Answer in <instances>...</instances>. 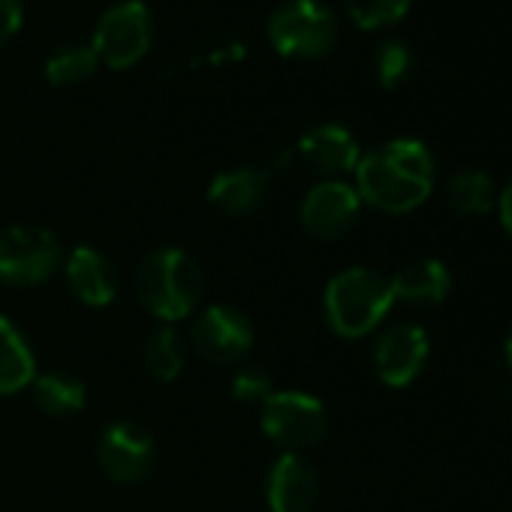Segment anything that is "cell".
I'll return each mask as SVG.
<instances>
[{
  "label": "cell",
  "mask_w": 512,
  "mask_h": 512,
  "mask_svg": "<svg viewBox=\"0 0 512 512\" xmlns=\"http://www.w3.org/2000/svg\"><path fill=\"white\" fill-rule=\"evenodd\" d=\"M269 40L284 58H323L338 43V19L320 0H287L269 19Z\"/></svg>",
  "instance_id": "obj_4"
},
{
  "label": "cell",
  "mask_w": 512,
  "mask_h": 512,
  "mask_svg": "<svg viewBox=\"0 0 512 512\" xmlns=\"http://www.w3.org/2000/svg\"><path fill=\"white\" fill-rule=\"evenodd\" d=\"M202 290L205 281L196 260L178 247L154 250L136 269V296L163 323L190 317L202 299Z\"/></svg>",
  "instance_id": "obj_2"
},
{
  "label": "cell",
  "mask_w": 512,
  "mask_h": 512,
  "mask_svg": "<svg viewBox=\"0 0 512 512\" xmlns=\"http://www.w3.org/2000/svg\"><path fill=\"white\" fill-rule=\"evenodd\" d=\"M269 196V172L266 169H226L214 175L208 184V202L229 214L244 217L253 214Z\"/></svg>",
  "instance_id": "obj_15"
},
{
  "label": "cell",
  "mask_w": 512,
  "mask_h": 512,
  "mask_svg": "<svg viewBox=\"0 0 512 512\" xmlns=\"http://www.w3.org/2000/svg\"><path fill=\"white\" fill-rule=\"evenodd\" d=\"M100 58L91 46H67L46 61V79L55 88H70L94 76Z\"/></svg>",
  "instance_id": "obj_21"
},
{
  "label": "cell",
  "mask_w": 512,
  "mask_h": 512,
  "mask_svg": "<svg viewBox=\"0 0 512 512\" xmlns=\"http://www.w3.org/2000/svg\"><path fill=\"white\" fill-rule=\"evenodd\" d=\"M434 190V157L416 139H392L356 166V193L362 202L386 214L419 208Z\"/></svg>",
  "instance_id": "obj_1"
},
{
  "label": "cell",
  "mask_w": 512,
  "mask_h": 512,
  "mask_svg": "<svg viewBox=\"0 0 512 512\" xmlns=\"http://www.w3.org/2000/svg\"><path fill=\"white\" fill-rule=\"evenodd\" d=\"M413 64H416L413 49L404 40H386V43H380V49L374 55V73H377L380 85L389 91L410 79Z\"/></svg>",
  "instance_id": "obj_23"
},
{
  "label": "cell",
  "mask_w": 512,
  "mask_h": 512,
  "mask_svg": "<svg viewBox=\"0 0 512 512\" xmlns=\"http://www.w3.org/2000/svg\"><path fill=\"white\" fill-rule=\"evenodd\" d=\"M37 377V359L22 329L0 317V395H16Z\"/></svg>",
  "instance_id": "obj_17"
},
{
  "label": "cell",
  "mask_w": 512,
  "mask_h": 512,
  "mask_svg": "<svg viewBox=\"0 0 512 512\" xmlns=\"http://www.w3.org/2000/svg\"><path fill=\"white\" fill-rule=\"evenodd\" d=\"M299 154L311 169L326 172V175L356 172V166L362 160L359 142L341 124H320V127L308 130L299 142Z\"/></svg>",
  "instance_id": "obj_13"
},
{
  "label": "cell",
  "mask_w": 512,
  "mask_h": 512,
  "mask_svg": "<svg viewBox=\"0 0 512 512\" xmlns=\"http://www.w3.org/2000/svg\"><path fill=\"white\" fill-rule=\"evenodd\" d=\"M154 40V22H151V10L142 4V0H121L112 10L103 13L97 31H94V43L91 49L97 52V58L112 67V70H127L133 64H139Z\"/></svg>",
  "instance_id": "obj_7"
},
{
  "label": "cell",
  "mask_w": 512,
  "mask_h": 512,
  "mask_svg": "<svg viewBox=\"0 0 512 512\" xmlns=\"http://www.w3.org/2000/svg\"><path fill=\"white\" fill-rule=\"evenodd\" d=\"M61 266V244L43 226L0 229V281L13 287H40Z\"/></svg>",
  "instance_id": "obj_6"
},
{
  "label": "cell",
  "mask_w": 512,
  "mask_h": 512,
  "mask_svg": "<svg viewBox=\"0 0 512 512\" xmlns=\"http://www.w3.org/2000/svg\"><path fill=\"white\" fill-rule=\"evenodd\" d=\"M320 497L317 470L296 452H284L266 479V500L272 512H311Z\"/></svg>",
  "instance_id": "obj_12"
},
{
  "label": "cell",
  "mask_w": 512,
  "mask_h": 512,
  "mask_svg": "<svg viewBox=\"0 0 512 512\" xmlns=\"http://www.w3.org/2000/svg\"><path fill=\"white\" fill-rule=\"evenodd\" d=\"M428 350L431 347H428V335L422 326L398 323L380 335L374 347V371L386 386L404 389L422 374L428 362Z\"/></svg>",
  "instance_id": "obj_11"
},
{
  "label": "cell",
  "mask_w": 512,
  "mask_h": 512,
  "mask_svg": "<svg viewBox=\"0 0 512 512\" xmlns=\"http://www.w3.org/2000/svg\"><path fill=\"white\" fill-rule=\"evenodd\" d=\"M272 377L266 368L260 365H241L232 377V395L241 401V404H260L272 395Z\"/></svg>",
  "instance_id": "obj_24"
},
{
  "label": "cell",
  "mask_w": 512,
  "mask_h": 512,
  "mask_svg": "<svg viewBox=\"0 0 512 512\" xmlns=\"http://www.w3.org/2000/svg\"><path fill=\"white\" fill-rule=\"evenodd\" d=\"M410 4L413 0H344V10L362 31H383L398 25Z\"/></svg>",
  "instance_id": "obj_22"
},
{
  "label": "cell",
  "mask_w": 512,
  "mask_h": 512,
  "mask_svg": "<svg viewBox=\"0 0 512 512\" xmlns=\"http://www.w3.org/2000/svg\"><path fill=\"white\" fill-rule=\"evenodd\" d=\"M497 211H500V223H503L506 235L512 238V181L500 190V196H497Z\"/></svg>",
  "instance_id": "obj_26"
},
{
  "label": "cell",
  "mask_w": 512,
  "mask_h": 512,
  "mask_svg": "<svg viewBox=\"0 0 512 512\" xmlns=\"http://www.w3.org/2000/svg\"><path fill=\"white\" fill-rule=\"evenodd\" d=\"M142 362L148 368V374L160 383H172L181 371H184V341L172 326H163L157 332L148 335L145 350H142Z\"/></svg>",
  "instance_id": "obj_20"
},
{
  "label": "cell",
  "mask_w": 512,
  "mask_h": 512,
  "mask_svg": "<svg viewBox=\"0 0 512 512\" xmlns=\"http://www.w3.org/2000/svg\"><path fill=\"white\" fill-rule=\"evenodd\" d=\"M392 305L395 299H392L389 278L365 266L335 275L323 296V308L332 332L350 341L371 335L386 320Z\"/></svg>",
  "instance_id": "obj_3"
},
{
  "label": "cell",
  "mask_w": 512,
  "mask_h": 512,
  "mask_svg": "<svg viewBox=\"0 0 512 512\" xmlns=\"http://www.w3.org/2000/svg\"><path fill=\"white\" fill-rule=\"evenodd\" d=\"M446 202L458 214H488L497 202L494 196V181L485 169H458L446 181Z\"/></svg>",
  "instance_id": "obj_19"
},
{
  "label": "cell",
  "mask_w": 512,
  "mask_h": 512,
  "mask_svg": "<svg viewBox=\"0 0 512 512\" xmlns=\"http://www.w3.org/2000/svg\"><path fill=\"white\" fill-rule=\"evenodd\" d=\"M392 299L395 302H407L416 308H431L440 305L449 290H452V278L449 269L440 260H413L407 266H401L392 278Z\"/></svg>",
  "instance_id": "obj_16"
},
{
  "label": "cell",
  "mask_w": 512,
  "mask_h": 512,
  "mask_svg": "<svg viewBox=\"0 0 512 512\" xmlns=\"http://www.w3.org/2000/svg\"><path fill=\"white\" fill-rule=\"evenodd\" d=\"M154 440L151 434L136 422H112L97 443V461L103 473L118 485H136L142 482L154 467Z\"/></svg>",
  "instance_id": "obj_9"
},
{
  "label": "cell",
  "mask_w": 512,
  "mask_h": 512,
  "mask_svg": "<svg viewBox=\"0 0 512 512\" xmlns=\"http://www.w3.org/2000/svg\"><path fill=\"white\" fill-rule=\"evenodd\" d=\"M506 365H509V371H512V335H509V341H506Z\"/></svg>",
  "instance_id": "obj_27"
},
{
  "label": "cell",
  "mask_w": 512,
  "mask_h": 512,
  "mask_svg": "<svg viewBox=\"0 0 512 512\" xmlns=\"http://www.w3.org/2000/svg\"><path fill=\"white\" fill-rule=\"evenodd\" d=\"M263 434L287 452H305L323 443L329 413L320 398L308 392H272L260 407Z\"/></svg>",
  "instance_id": "obj_5"
},
{
  "label": "cell",
  "mask_w": 512,
  "mask_h": 512,
  "mask_svg": "<svg viewBox=\"0 0 512 512\" xmlns=\"http://www.w3.org/2000/svg\"><path fill=\"white\" fill-rule=\"evenodd\" d=\"M34 389V401L43 413L49 416H76L82 413L85 401H88V389L79 377L67 374V371H49L34 377L31 383Z\"/></svg>",
  "instance_id": "obj_18"
},
{
  "label": "cell",
  "mask_w": 512,
  "mask_h": 512,
  "mask_svg": "<svg viewBox=\"0 0 512 512\" xmlns=\"http://www.w3.org/2000/svg\"><path fill=\"white\" fill-rule=\"evenodd\" d=\"M22 28V0H0V46L10 43Z\"/></svg>",
  "instance_id": "obj_25"
},
{
  "label": "cell",
  "mask_w": 512,
  "mask_h": 512,
  "mask_svg": "<svg viewBox=\"0 0 512 512\" xmlns=\"http://www.w3.org/2000/svg\"><path fill=\"white\" fill-rule=\"evenodd\" d=\"M359 211H362V199H359L356 187L347 181L329 178L308 190V196L302 199L299 217H302V226L308 229V235L329 241V238L347 235L356 226Z\"/></svg>",
  "instance_id": "obj_10"
},
{
  "label": "cell",
  "mask_w": 512,
  "mask_h": 512,
  "mask_svg": "<svg viewBox=\"0 0 512 512\" xmlns=\"http://www.w3.org/2000/svg\"><path fill=\"white\" fill-rule=\"evenodd\" d=\"M190 341L205 362L235 365L253 347V326L241 311L229 305H211L196 317L190 329Z\"/></svg>",
  "instance_id": "obj_8"
},
{
  "label": "cell",
  "mask_w": 512,
  "mask_h": 512,
  "mask_svg": "<svg viewBox=\"0 0 512 512\" xmlns=\"http://www.w3.org/2000/svg\"><path fill=\"white\" fill-rule=\"evenodd\" d=\"M64 275H67V284L76 293V299H82L85 305L103 308L118 293V272H115L112 260L94 247H76L67 256Z\"/></svg>",
  "instance_id": "obj_14"
}]
</instances>
